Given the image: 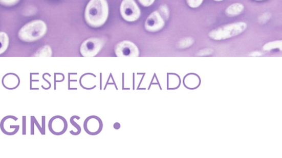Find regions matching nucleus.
<instances>
[{"mask_svg":"<svg viewBox=\"0 0 282 158\" xmlns=\"http://www.w3.org/2000/svg\"><path fill=\"white\" fill-rule=\"evenodd\" d=\"M244 7L243 4L236 3L228 7L226 10V13L228 16H236L243 12Z\"/></svg>","mask_w":282,"mask_h":158,"instance_id":"9","label":"nucleus"},{"mask_svg":"<svg viewBox=\"0 0 282 158\" xmlns=\"http://www.w3.org/2000/svg\"><path fill=\"white\" fill-rule=\"evenodd\" d=\"M85 130L90 135L98 134L102 130V121L95 116L90 117L85 121Z\"/></svg>","mask_w":282,"mask_h":158,"instance_id":"8","label":"nucleus"},{"mask_svg":"<svg viewBox=\"0 0 282 158\" xmlns=\"http://www.w3.org/2000/svg\"><path fill=\"white\" fill-rule=\"evenodd\" d=\"M155 1V0H139V2L141 3V5L145 7H148L152 5V4L154 3Z\"/></svg>","mask_w":282,"mask_h":158,"instance_id":"18","label":"nucleus"},{"mask_svg":"<svg viewBox=\"0 0 282 158\" xmlns=\"http://www.w3.org/2000/svg\"><path fill=\"white\" fill-rule=\"evenodd\" d=\"M257 55L261 56V55H262V53H261V52H256L252 53V54L251 55V56H257Z\"/></svg>","mask_w":282,"mask_h":158,"instance_id":"19","label":"nucleus"},{"mask_svg":"<svg viewBox=\"0 0 282 158\" xmlns=\"http://www.w3.org/2000/svg\"><path fill=\"white\" fill-rule=\"evenodd\" d=\"M247 28V24L244 22L226 24L211 31L208 37L215 41H223L241 35Z\"/></svg>","mask_w":282,"mask_h":158,"instance_id":"2","label":"nucleus"},{"mask_svg":"<svg viewBox=\"0 0 282 158\" xmlns=\"http://www.w3.org/2000/svg\"><path fill=\"white\" fill-rule=\"evenodd\" d=\"M281 41H277L274 42H270L266 44L265 45L263 46V49L264 50L269 51L271 50H274V49L279 48V50H281Z\"/></svg>","mask_w":282,"mask_h":158,"instance_id":"11","label":"nucleus"},{"mask_svg":"<svg viewBox=\"0 0 282 158\" xmlns=\"http://www.w3.org/2000/svg\"><path fill=\"white\" fill-rule=\"evenodd\" d=\"M121 14L126 21L133 22L139 18L141 12L135 0H123L121 6Z\"/></svg>","mask_w":282,"mask_h":158,"instance_id":"4","label":"nucleus"},{"mask_svg":"<svg viewBox=\"0 0 282 158\" xmlns=\"http://www.w3.org/2000/svg\"><path fill=\"white\" fill-rule=\"evenodd\" d=\"M52 55V49L49 46H45L41 48L39 51H37L36 55H35L36 57H51Z\"/></svg>","mask_w":282,"mask_h":158,"instance_id":"12","label":"nucleus"},{"mask_svg":"<svg viewBox=\"0 0 282 158\" xmlns=\"http://www.w3.org/2000/svg\"><path fill=\"white\" fill-rule=\"evenodd\" d=\"M271 15L269 13H264L261 17H259V21L261 23H265L268 19L270 18Z\"/></svg>","mask_w":282,"mask_h":158,"instance_id":"16","label":"nucleus"},{"mask_svg":"<svg viewBox=\"0 0 282 158\" xmlns=\"http://www.w3.org/2000/svg\"><path fill=\"white\" fill-rule=\"evenodd\" d=\"M9 45V37L4 32H0V55L3 54Z\"/></svg>","mask_w":282,"mask_h":158,"instance_id":"10","label":"nucleus"},{"mask_svg":"<svg viewBox=\"0 0 282 158\" xmlns=\"http://www.w3.org/2000/svg\"><path fill=\"white\" fill-rule=\"evenodd\" d=\"M204 0H186L188 5L192 8H199L203 4Z\"/></svg>","mask_w":282,"mask_h":158,"instance_id":"14","label":"nucleus"},{"mask_svg":"<svg viewBox=\"0 0 282 158\" xmlns=\"http://www.w3.org/2000/svg\"><path fill=\"white\" fill-rule=\"evenodd\" d=\"M115 54L119 57H137L139 56V50L134 43L124 41L115 47Z\"/></svg>","mask_w":282,"mask_h":158,"instance_id":"6","label":"nucleus"},{"mask_svg":"<svg viewBox=\"0 0 282 158\" xmlns=\"http://www.w3.org/2000/svg\"><path fill=\"white\" fill-rule=\"evenodd\" d=\"M212 52V50H211V49H210V48H205V49H204V50H202L201 51H199V52H198L197 55L198 56L209 55Z\"/></svg>","mask_w":282,"mask_h":158,"instance_id":"17","label":"nucleus"},{"mask_svg":"<svg viewBox=\"0 0 282 158\" xmlns=\"http://www.w3.org/2000/svg\"><path fill=\"white\" fill-rule=\"evenodd\" d=\"M19 0H0V4L6 6H12L18 3Z\"/></svg>","mask_w":282,"mask_h":158,"instance_id":"15","label":"nucleus"},{"mask_svg":"<svg viewBox=\"0 0 282 158\" xmlns=\"http://www.w3.org/2000/svg\"><path fill=\"white\" fill-rule=\"evenodd\" d=\"M46 31V24L44 21L37 20L24 26L20 30L18 35L22 41L30 43L41 39L45 35Z\"/></svg>","mask_w":282,"mask_h":158,"instance_id":"3","label":"nucleus"},{"mask_svg":"<svg viewBox=\"0 0 282 158\" xmlns=\"http://www.w3.org/2000/svg\"><path fill=\"white\" fill-rule=\"evenodd\" d=\"M194 43V39L192 38L188 37L185 38L179 43V47L180 48H186L189 47L191 45H192Z\"/></svg>","mask_w":282,"mask_h":158,"instance_id":"13","label":"nucleus"},{"mask_svg":"<svg viewBox=\"0 0 282 158\" xmlns=\"http://www.w3.org/2000/svg\"><path fill=\"white\" fill-rule=\"evenodd\" d=\"M256 1H263V0H256Z\"/></svg>","mask_w":282,"mask_h":158,"instance_id":"21","label":"nucleus"},{"mask_svg":"<svg viewBox=\"0 0 282 158\" xmlns=\"http://www.w3.org/2000/svg\"><path fill=\"white\" fill-rule=\"evenodd\" d=\"M214 1L221 2V1H223V0H214Z\"/></svg>","mask_w":282,"mask_h":158,"instance_id":"20","label":"nucleus"},{"mask_svg":"<svg viewBox=\"0 0 282 158\" xmlns=\"http://www.w3.org/2000/svg\"><path fill=\"white\" fill-rule=\"evenodd\" d=\"M109 14L106 0H91L86 6V21L93 28H99L105 23Z\"/></svg>","mask_w":282,"mask_h":158,"instance_id":"1","label":"nucleus"},{"mask_svg":"<svg viewBox=\"0 0 282 158\" xmlns=\"http://www.w3.org/2000/svg\"><path fill=\"white\" fill-rule=\"evenodd\" d=\"M103 40L97 39V38H92V39L86 40L82 44L80 51L83 57H95L103 48Z\"/></svg>","mask_w":282,"mask_h":158,"instance_id":"5","label":"nucleus"},{"mask_svg":"<svg viewBox=\"0 0 282 158\" xmlns=\"http://www.w3.org/2000/svg\"><path fill=\"white\" fill-rule=\"evenodd\" d=\"M164 25V21L158 12H155L149 15L145 22L146 30L149 32H157L162 30Z\"/></svg>","mask_w":282,"mask_h":158,"instance_id":"7","label":"nucleus"}]
</instances>
